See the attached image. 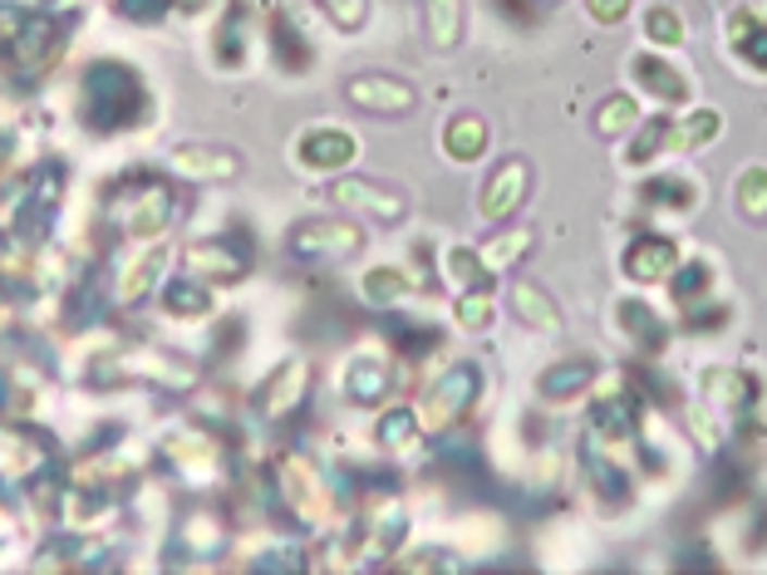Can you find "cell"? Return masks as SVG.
I'll return each mask as SVG.
<instances>
[{
  "label": "cell",
  "mask_w": 767,
  "mask_h": 575,
  "mask_svg": "<svg viewBox=\"0 0 767 575\" xmlns=\"http://www.w3.org/2000/svg\"><path fill=\"white\" fill-rule=\"evenodd\" d=\"M144 113V89L138 74L119 60H94V70L84 74V118L99 134H119Z\"/></svg>",
  "instance_id": "1"
},
{
  "label": "cell",
  "mask_w": 767,
  "mask_h": 575,
  "mask_svg": "<svg viewBox=\"0 0 767 575\" xmlns=\"http://www.w3.org/2000/svg\"><path fill=\"white\" fill-rule=\"evenodd\" d=\"M276 487H281V502H286V512L296 516L300 526H310V532H325V526L335 522V497H330L325 477H320V467L310 463V458L286 452V458L276 463Z\"/></svg>",
  "instance_id": "2"
},
{
  "label": "cell",
  "mask_w": 767,
  "mask_h": 575,
  "mask_svg": "<svg viewBox=\"0 0 767 575\" xmlns=\"http://www.w3.org/2000/svg\"><path fill=\"white\" fill-rule=\"evenodd\" d=\"M109 222L134 241L163 237V226L173 222V192H168V183H148L144 177V183L119 187L109 202Z\"/></svg>",
  "instance_id": "3"
},
{
  "label": "cell",
  "mask_w": 767,
  "mask_h": 575,
  "mask_svg": "<svg viewBox=\"0 0 767 575\" xmlns=\"http://www.w3.org/2000/svg\"><path fill=\"white\" fill-rule=\"evenodd\" d=\"M478 384H482V370L478 364H453L448 374H438V379L423 389V399H419V423H423V433H443V428H453L458 418H468V409H472V399H478Z\"/></svg>",
  "instance_id": "4"
},
{
  "label": "cell",
  "mask_w": 767,
  "mask_h": 575,
  "mask_svg": "<svg viewBox=\"0 0 767 575\" xmlns=\"http://www.w3.org/2000/svg\"><path fill=\"white\" fill-rule=\"evenodd\" d=\"M364 247V232L355 222H330V216H310L286 237V251L300 261H355Z\"/></svg>",
  "instance_id": "5"
},
{
  "label": "cell",
  "mask_w": 767,
  "mask_h": 575,
  "mask_svg": "<svg viewBox=\"0 0 767 575\" xmlns=\"http://www.w3.org/2000/svg\"><path fill=\"white\" fill-rule=\"evenodd\" d=\"M54 50H60V30H54V21H45V15H35V21H11L5 60H11V74L21 84L40 79V74L54 64Z\"/></svg>",
  "instance_id": "6"
},
{
  "label": "cell",
  "mask_w": 767,
  "mask_h": 575,
  "mask_svg": "<svg viewBox=\"0 0 767 575\" xmlns=\"http://www.w3.org/2000/svg\"><path fill=\"white\" fill-rule=\"evenodd\" d=\"M330 202L355 212V216H369V222H379V226L404 222V212H409V197L394 192L389 183H369V177H335V183H330Z\"/></svg>",
  "instance_id": "7"
},
{
  "label": "cell",
  "mask_w": 767,
  "mask_h": 575,
  "mask_svg": "<svg viewBox=\"0 0 767 575\" xmlns=\"http://www.w3.org/2000/svg\"><path fill=\"white\" fill-rule=\"evenodd\" d=\"M290 158H296V167H306V173H345L359 158V138L339 124H310L306 134L296 138Z\"/></svg>",
  "instance_id": "8"
},
{
  "label": "cell",
  "mask_w": 767,
  "mask_h": 575,
  "mask_svg": "<svg viewBox=\"0 0 767 575\" xmlns=\"http://www.w3.org/2000/svg\"><path fill=\"white\" fill-rule=\"evenodd\" d=\"M306 389H310V364L306 360L276 364L271 379L256 389V418H267V423L290 418V413L300 409V399H306Z\"/></svg>",
  "instance_id": "9"
},
{
  "label": "cell",
  "mask_w": 767,
  "mask_h": 575,
  "mask_svg": "<svg viewBox=\"0 0 767 575\" xmlns=\"http://www.w3.org/2000/svg\"><path fill=\"white\" fill-rule=\"evenodd\" d=\"M183 271L207 280V286H236V280L251 271V261H246V251H236L232 241H193V247L183 251Z\"/></svg>",
  "instance_id": "10"
},
{
  "label": "cell",
  "mask_w": 767,
  "mask_h": 575,
  "mask_svg": "<svg viewBox=\"0 0 767 575\" xmlns=\"http://www.w3.org/2000/svg\"><path fill=\"white\" fill-rule=\"evenodd\" d=\"M527 183H532V167H527L522 158L502 163L497 173H492L487 183H482V192H478V212H482V222H507V216L527 202Z\"/></svg>",
  "instance_id": "11"
},
{
  "label": "cell",
  "mask_w": 767,
  "mask_h": 575,
  "mask_svg": "<svg viewBox=\"0 0 767 575\" xmlns=\"http://www.w3.org/2000/svg\"><path fill=\"white\" fill-rule=\"evenodd\" d=\"M163 452H168V463H173L187 483H212L217 467H222V448H217L212 433H202V428L173 433V438L163 442Z\"/></svg>",
  "instance_id": "12"
},
{
  "label": "cell",
  "mask_w": 767,
  "mask_h": 575,
  "mask_svg": "<svg viewBox=\"0 0 767 575\" xmlns=\"http://www.w3.org/2000/svg\"><path fill=\"white\" fill-rule=\"evenodd\" d=\"M345 399L349 403H359V409H374V403H384V393L394 389V370H389V360L384 354H369V350H359L355 360L345 364Z\"/></svg>",
  "instance_id": "13"
},
{
  "label": "cell",
  "mask_w": 767,
  "mask_h": 575,
  "mask_svg": "<svg viewBox=\"0 0 767 575\" xmlns=\"http://www.w3.org/2000/svg\"><path fill=\"white\" fill-rule=\"evenodd\" d=\"M173 173L187 177V183H232L242 173V158L226 153V148H212V143H183L173 158Z\"/></svg>",
  "instance_id": "14"
},
{
  "label": "cell",
  "mask_w": 767,
  "mask_h": 575,
  "mask_svg": "<svg viewBox=\"0 0 767 575\" xmlns=\"http://www.w3.org/2000/svg\"><path fill=\"white\" fill-rule=\"evenodd\" d=\"M345 99L364 113H409L413 109V89L389 74H355L345 84Z\"/></svg>",
  "instance_id": "15"
},
{
  "label": "cell",
  "mask_w": 767,
  "mask_h": 575,
  "mask_svg": "<svg viewBox=\"0 0 767 575\" xmlns=\"http://www.w3.org/2000/svg\"><path fill=\"white\" fill-rule=\"evenodd\" d=\"M123 370L138 374V379L163 384V389H193V384H197L193 364L173 360V354L158 350V345H138V350H128V354H123Z\"/></svg>",
  "instance_id": "16"
},
{
  "label": "cell",
  "mask_w": 767,
  "mask_h": 575,
  "mask_svg": "<svg viewBox=\"0 0 767 575\" xmlns=\"http://www.w3.org/2000/svg\"><path fill=\"white\" fill-rule=\"evenodd\" d=\"M45 458H50V442H45L40 433H30L25 423L5 428V477L25 483L30 473H40V467H45Z\"/></svg>",
  "instance_id": "17"
},
{
  "label": "cell",
  "mask_w": 767,
  "mask_h": 575,
  "mask_svg": "<svg viewBox=\"0 0 767 575\" xmlns=\"http://www.w3.org/2000/svg\"><path fill=\"white\" fill-rule=\"evenodd\" d=\"M511 310H517V320H522L527 329H536V335H561V310H556L552 296H546L542 286H532V280H517V286H511Z\"/></svg>",
  "instance_id": "18"
},
{
  "label": "cell",
  "mask_w": 767,
  "mask_h": 575,
  "mask_svg": "<svg viewBox=\"0 0 767 575\" xmlns=\"http://www.w3.org/2000/svg\"><path fill=\"white\" fill-rule=\"evenodd\" d=\"M443 153H448L453 163H478V158L487 153V124L472 118V113L448 118V124H443Z\"/></svg>",
  "instance_id": "19"
},
{
  "label": "cell",
  "mask_w": 767,
  "mask_h": 575,
  "mask_svg": "<svg viewBox=\"0 0 767 575\" xmlns=\"http://www.w3.org/2000/svg\"><path fill=\"white\" fill-rule=\"evenodd\" d=\"M163 315L168 320H202V315H212V290H207V280H197V276L168 280V286H163Z\"/></svg>",
  "instance_id": "20"
},
{
  "label": "cell",
  "mask_w": 767,
  "mask_h": 575,
  "mask_svg": "<svg viewBox=\"0 0 767 575\" xmlns=\"http://www.w3.org/2000/svg\"><path fill=\"white\" fill-rule=\"evenodd\" d=\"M527 251H532V226H507V232H492V237L482 241L478 257H482V266H487V276H492V271H511Z\"/></svg>",
  "instance_id": "21"
},
{
  "label": "cell",
  "mask_w": 767,
  "mask_h": 575,
  "mask_svg": "<svg viewBox=\"0 0 767 575\" xmlns=\"http://www.w3.org/2000/svg\"><path fill=\"white\" fill-rule=\"evenodd\" d=\"M267 35H271V50H276V60L286 64V70H296V74L310 70V40L300 35V25L290 21L286 11H271Z\"/></svg>",
  "instance_id": "22"
},
{
  "label": "cell",
  "mask_w": 767,
  "mask_h": 575,
  "mask_svg": "<svg viewBox=\"0 0 767 575\" xmlns=\"http://www.w3.org/2000/svg\"><path fill=\"white\" fill-rule=\"evenodd\" d=\"M413 280L404 266H369L364 280H359V296L369 300V305H399V300H409Z\"/></svg>",
  "instance_id": "23"
},
{
  "label": "cell",
  "mask_w": 767,
  "mask_h": 575,
  "mask_svg": "<svg viewBox=\"0 0 767 575\" xmlns=\"http://www.w3.org/2000/svg\"><path fill=\"white\" fill-rule=\"evenodd\" d=\"M419 433H423L419 413L394 409L379 418V448H389L394 458H419Z\"/></svg>",
  "instance_id": "24"
},
{
  "label": "cell",
  "mask_w": 767,
  "mask_h": 575,
  "mask_svg": "<svg viewBox=\"0 0 767 575\" xmlns=\"http://www.w3.org/2000/svg\"><path fill=\"white\" fill-rule=\"evenodd\" d=\"M212 54L222 70H246V60H251V25L246 21H222V30H217L212 40Z\"/></svg>",
  "instance_id": "25"
},
{
  "label": "cell",
  "mask_w": 767,
  "mask_h": 575,
  "mask_svg": "<svg viewBox=\"0 0 767 575\" xmlns=\"http://www.w3.org/2000/svg\"><path fill=\"white\" fill-rule=\"evenodd\" d=\"M423 11H429V40L438 45V50L458 45V35H462V5L458 0H423Z\"/></svg>",
  "instance_id": "26"
},
{
  "label": "cell",
  "mask_w": 767,
  "mask_h": 575,
  "mask_svg": "<svg viewBox=\"0 0 767 575\" xmlns=\"http://www.w3.org/2000/svg\"><path fill=\"white\" fill-rule=\"evenodd\" d=\"M634 79L645 84L650 93H659V99H679V93H684V79H679L665 60H645V54H640V60H634Z\"/></svg>",
  "instance_id": "27"
},
{
  "label": "cell",
  "mask_w": 767,
  "mask_h": 575,
  "mask_svg": "<svg viewBox=\"0 0 767 575\" xmlns=\"http://www.w3.org/2000/svg\"><path fill=\"white\" fill-rule=\"evenodd\" d=\"M316 5H320V15L345 35L364 30V21H369V0H316Z\"/></svg>",
  "instance_id": "28"
},
{
  "label": "cell",
  "mask_w": 767,
  "mask_h": 575,
  "mask_svg": "<svg viewBox=\"0 0 767 575\" xmlns=\"http://www.w3.org/2000/svg\"><path fill=\"white\" fill-rule=\"evenodd\" d=\"M183 546L187 551H217L222 546V522L212 512H193L183 522Z\"/></svg>",
  "instance_id": "29"
},
{
  "label": "cell",
  "mask_w": 767,
  "mask_h": 575,
  "mask_svg": "<svg viewBox=\"0 0 767 575\" xmlns=\"http://www.w3.org/2000/svg\"><path fill=\"white\" fill-rule=\"evenodd\" d=\"M158 271H163V257H158V251H153V257H138V266L123 271V276H119V300H123V305H128V300H144L148 280H153Z\"/></svg>",
  "instance_id": "30"
},
{
  "label": "cell",
  "mask_w": 767,
  "mask_h": 575,
  "mask_svg": "<svg viewBox=\"0 0 767 575\" xmlns=\"http://www.w3.org/2000/svg\"><path fill=\"white\" fill-rule=\"evenodd\" d=\"M585 374H591V364H571V370H566V364H556V370L542 374V393H546V399H561V393L571 399V393L581 389Z\"/></svg>",
  "instance_id": "31"
},
{
  "label": "cell",
  "mask_w": 767,
  "mask_h": 575,
  "mask_svg": "<svg viewBox=\"0 0 767 575\" xmlns=\"http://www.w3.org/2000/svg\"><path fill=\"white\" fill-rule=\"evenodd\" d=\"M443 276H453V280H458V286H472V280H482V276H487V266H482V257H478V251L453 247L448 257H443Z\"/></svg>",
  "instance_id": "32"
},
{
  "label": "cell",
  "mask_w": 767,
  "mask_h": 575,
  "mask_svg": "<svg viewBox=\"0 0 767 575\" xmlns=\"http://www.w3.org/2000/svg\"><path fill=\"white\" fill-rule=\"evenodd\" d=\"M458 325H462V329H487V325H492V296H487V290H462V300H458Z\"/></svg>",
  "instance_id": "33"
},
{
  "label": "cell",
  "mask_w": 767,
  "mask_h": 575,
  "mask_svg": "<svg viewBox=\"0 0 767 575\" xmlns=\"http://www.w3.org/2000/svg\"><path fill=\"white\" fill-rule=\"evenodd\" d=\"M738 207H743V216H767V173H743V183H738Z\"/></svg>",
  "instance_id": "34"
},
{
  "label": "cell",
  "mask_w": 767,
  "mask_h": 575,
  "mask_svg": "<svg viewBox=\"0 0 767 575\" xmlns=\"http://www.w3.org/2000/svg\"><path fill=\"white\" fill-rule=\"evenodd\" d=\"M634 99H624V93H615V99H605V109H601V118H595V128L601 134H624V128L634 124Z\"/></svg>",
  "instance_id": "35"
},
{
  "label": "cell",
  "mask_w": 767,
  "mask_h": 575,
  "mask_svg": "<svg viewBox=\"0 0 767 575\" xmlns=\"http://www.w3.org/2000/svg\"><path fill=\"white\" fill-rule=\"evenodd\" d=\"M714 128H718V118H714V113H694V118H689V124H679V128H669V148H698V143H704V138L708 134H714Z\"/></svg>",
  "instance_id": "36"
},
{
  "label": "cell",
  "mask_w": 767,
  "mask_h": 575,
  "mask_svg": "<svg viewBox=\"0 0 767 575\" xmlns=\"http://www.w3.org/2000/svg\"><path fill=\"white\" fill-rule=\"evenodd\" d=\"M665 257H669V247H640V251L630 257V276L655 280L659 271H665Z\"/></svg>",
  "instance_id": "37"
},
{
  "label": "cell",
  "mask_w": 767,
  "mask_h": 575,
  "mask_svg": "<svg viewBox=\"0 0 767 575\" xmlns=\"http://www.w3.org/2000/svg\"><path fill=\"white\" fill-rule=\"evenodd\" d=\"M624 11H630V0H591V15H595V21H605V25L620 21Z\"/></svg>",
  "instance_id": "38"
},
{
  "label": "cell",
  "mask_w": 767,
  "mask_h": 575,
  "mask_svg": "<svg viewBox=\"0 0 767 575\" xmlns=\"http://www.w3.org/2000/svg\"><path fill=\"white\" fill-rule=\"evenodd\" d=\"M404 565L409 571H423V565H453L448 551H419V555H404Z\"/></svg>",
  "instance_id": "39"
},
{
  "label": "cell",
  "mask_w": 767,
  "mask_h": 575,
  "mask_svg": "<svg viewBox=\"0 0 767 575\" xmlns=\"http://www.w3.org/2000/svg\"><path fill=\"white\" fill-rule=\"evenodd\" d=\"M492 5H497L511 25H527V0H492Z\"/></svg>",
  "instance_id": "40"
},
{
  "label": "cell",
  "mask_w": 767,
  "mask_h": 575,
  "mask_svg": "<svg viewBox=\"0 0 767 575\" xmlns=\"http://www.w3.org/2000/svg\"><path fill=\"white\" fill-rule=\"evenodd\" d=\"M650 21H655V35H659V40H679V30H675V15L655 11V15H650Z\"/></svg>",
  "instance_id": "41"
},
{
  "label": "cell",
  "mask_w": 767,
  "mask_h": 575,
  "mask_svg": "<svg viewBox=\"0 0 767 575\" xmlns=\"http://www.w3.org/2000/svg\"><path fill=\"white\" fill-rule=\"evenodd\" d=\"M177 5H183V11H197V5H202V0H177Z\"/></svg>",
  "instance_id": "42"
}]
</instances>
